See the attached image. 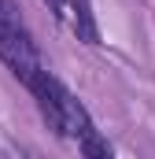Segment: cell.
<instances>
[{"label": "cell", "instance_id": "obj_1", "mask_svg": "<svg viewBox=\"0 0 155 159\" xmlns=\"http://www.w3.org/2000/svg\"><path fill=\"white\" fill-rule=\"evenodd\" d=\"M26 89L33 93L41 115L48 122V129H55L59 137H74L78 148H81L85 156H111V148L96 137V126L89 119V111L81 107V100H78L59 78H52L48 70H41Z\"/></svg>", "mask_w": 155, "mask_h": 159}, {"label": "cell", "instance_id": "obj_2", "mask_svg": "<svg viewBox=\"0 0 155 159\" xmlns=\"http://www.w3.org/2000/svg\"><path fill=\"white\" fill-rule=\"evenodd\" d=\"M67 7H70L67 19H70V26H74L78 41H85V44H100V30H96V19H92V4H89V0H70Z\"/></svg>", "mask_w": 155, "mask_h": 159}, {"label": "cell", "instance_id": "obj_3", "mask_svg": "<svg viewBox=\"0 0 155 159\" xmlns=\"http://www.w3.org/2000/svg\"><path fill=\"white\" fill-rule=\"evenodd\" d=\"M44 4L52 7V15H55V19H67V11H70V7H67V0H44Z\"/></svg>", "mask_w": 155, "mask_h": 159}]
</instances>
